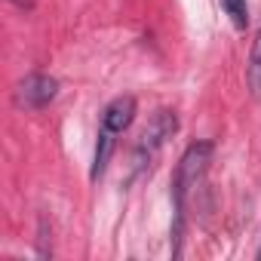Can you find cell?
<instances>
[{
    "label": "cell",
    "instance_id": "cell-2",
    "mask_svg": "<svg viewBox=\"0 0 261 261\" xmlns=\"http://www.w3.org/2000/svg\"><path fill=\"white\" fill-rule=\"evenodd\" d=\"M178 133V114L169 111V108H157L148 120V126L142 129V136L133 148V157H129V166H133V172H129V178H136L142 172H148L157 160V154L163 151V145Z\"/></svg>",
    "mask_w": 261,
    "mask_h": 261
},
{
    "label": "cell",
    "instance_id": "cell-8",
    "mask_svg": "<svg viewBox=\"0 0 261 261\" xmlns=\"http://www.w3.org/2000/svg\"><path fill=\"white\" fill-rule=\"evenodd\" d=\"M37 255L40 258H49L53 255V246H49V224H46V215L37 218Z\"/></svg>",
    "mask_w": 261,
    "mask_h": 261
},
{
    "label": "cell",
    "instance_id": "cell-1",
    "mask_svg": "<svg viewBox=\"0 0 261 261\" xmlns=\"http://www.w3.org/2000/svg\"><path fill=\"white\" fill-rule=\"evenodd\" d=\"M212 151H215L212 142H194V145H188V151L181 154V160L175 166L172 191H169L172 194V209H175V221H172V255L175 258L181 255V233H185V206H188V197L203 181V175L209 169V160H212Z\"/></svg>",
    "mask_w": 261,
    "mask_h": 261
},
{
    "label": "cell",
    "instance_id": "cell-9",
    "mask_svg": "<svg viewBox=\"0 0 261 261\" xmlns=\"http://www.w3.org/2000/svg\"><path fill=\"white\" fill-rule=\"evenodd\" d=\"M13 4H16L22 13H31V10H34V0H13Z\"/></svg>",
    "mask_w": 261,
    "mask_h": 261
},
{
    "label": "cell",
    "instance_id": "cell-6",
    "mask_svg": "<svg viewBox=\"0 0 261 261\" xmlns=\"http://www.w3.org/2000/svg\"><path fill=\"white\" fill-rule=\"evenodd\" d=\"M114 133H108V129H98V142H95V160H92V172H89V178L92 181H98V175L108 169V160H111V154H114Z\"/></svg>",
    "mask_w": 261,
    "mask_h": 261
},
{
    "label": "cell",
    "instance_id": "cell-3",
    "mask_svg": "<svg viewBox=\"0 0 261 261\" xmlns=\"http://www.w3.org/2000/svg\"><path fill=\"white\" fill-rule=\"evenodd\" d=\"M59 95V80L49 74H28L25 80L16 83L13 101L22 111H43L53 98Z\"/></svg>",
    "mask_w": 261,
    "mask_h": 261
},
{
    "label": "cell",
    "instance_id": "cell-5",
    "mask_svg": "<svg viewBox=\"0 0 261 261\" xmlns=\"http://www.w3.org/2000/svg\"><path fill=\"white\" fill-rule=\"evenodd\" d=\"M246 83L252 98H261V28L255 31L252 49H249V65H246Z\"/></svg>",
    "mask_w": 261,
    "mask_h": 261
},
{
    "label": "cell",
    "instance_id": "cell-4",
    "mask_svg": "<svg viewBox=\"0 0 261 261\" xmlns=\"http://www.w3.org/2000/svg\"><path fill=\"white\" fill-rule=\"evenodd\" d=\"M136 111H139V105H136L133 95H117V98L108 101V108L101 111V126H98V129H108V133L120 136V133H126V129L133 126Z\"/></svg>",
    "mask_w": 261,
    "mask_h": 261
},
{
    "label": "cell",
    "instance_id": "cell-7",
    "mask_svg": "<svg viewBox=\"0 0 261 261\" xmlns=\"http://www.w3.org/2000/svg\"><path fill=\"white\" fill-rule=\"evenodd\" d=\"M221 10L230 16L237 31H246V25H249V4L246 0H221Z\"/></svg>",
    "mask_w": 261,
    "mask_h": 261
}]
</instances>
